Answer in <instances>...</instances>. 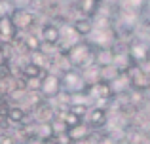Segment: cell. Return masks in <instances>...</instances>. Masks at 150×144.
Returning a JSON list of instances; mask_svg holds the SVG:
<instances>
[{
	"mask_svg": "<svg viewBox=\"0 0 150 144\" xmlns=\"http://www.w3.org/2000/svg\"><path fill=\"white\" fill-rule=\"evenodd\" d=\"M55 114H57L55 104L50 103V100H44V103H40L36 108H34V112L30 114V118H33V122H36V123H53L55 122Z\"/></svg>",
	"mask_w": 150,
	"mask_h": 144,
	"instance_id": "obj_10",
	"label": "cell"
},
{
	"mask_svg": "<svg viewBox=\"0 0 150 144\" xmlns=\"http://www.w3.org/2000/svg\"><path fill=\"white\" fill-rule=\"evenodd\" d=\"M0 144H15L11 131H0Z\"/></svg>",
	"mask_w": 150,
	"mask_h": 144,
	"instance_id": "obj_21",
	"label": "cell"
},
{
	"mask_svg": "<svg viewBox=\"0 0 150 144\" xmlns=\"http://www.w3.org/2000/svg\"><path fill=\"white\" fill-rule=\"evenodd\" d=\"M70 25H72V29L76 30V34L82 38V40H88V38L91 36V32H93V19L78 17V19H74Z\"/></svg>",
	"mask_w": 150,
	"mask_h": 144,
	"instance_id": "obj_14",
	"label": "cell"
},
{
	"mask_svg": "<svg viewBox=\"0 0 150 144\" xmlns=\"http://www.w3.org/2000/svg\"><path fill=\"white\" fill-rule=\"evenodd\" d=\"M67 135H69V138L72 140V144H82V142L89 140V138L95 135V131H93L91 127L84 122V123H80V125L69 129V131H67Z\"/></svg>",
	"mask_w": 150,
	"mask_h": 144,
	"instance_id": "obj_12",
	"label": "cell"
},
{
	"mask_svg": "<svg viewBox=\"0 0 150 144\" xmlns=\"http://www.w3.org/2000/svg\"><path fill=\"white\" fill-rule=\"evenodd\" d=\"M44 68L38 67V65L30 63V61H27L25 65H21V68H19V76L23 78V80H34V78H42L44 76Z\"/></svg>",
	"mask_w": 150,
	"mask_h": 144,
	"instance_id": "obj_15",
	"label": "cell"
},
{
	"mask_svg": "<svg viewBox=\"0 0 150 144\" xmlns=\"http://www.w3.org/2000/svg\"><path fill=\"white\" fill-rule=\"evenodd\" d=\"M95 65H97V67H106V65H114V48L95 49Z\"/></svg>",
	"mask_w": 150,
	"mask_h": 144,
	"instance_id": "obj_17",
	"label": "cell"
},
{
	"mask_svg": "<svg viewBox=\"0 0 150 144\" xmlns=\"http://www.w3.org/2000/svg\"><path fill=\"white\" fill-rule=\"evenodd\" d=\"M11 2V6H13V10H29V6H30V2L33 0H10Z\"/></svg>",
	"mask_w": 150,
	"mask_h": 144,
	"instance_id": "obj_22",
	"label": "cell"
},
{
	"mask_svg": "<svg viewBox=\"0 0 150 144\" xmlns=\"http://www.w3.org/2000/svg\"><path fill=\"white\" fill-rule=\"evenodd\" d=\"M124 70L122 68H118L116 65H106V67H99V80L101 81H114L116 78H120Z\"/></svg>",
	"mask_w": 150,
	"mask_h": 144,
	"instance_id": "obj_16",
	"label": "cell"
},
{
	"mask_svg": "<svg viewBox=\"0 0 150 144\" xmlns=\"http://www.w3.org/2000/svg\"><path fill=\"white\" fill-rule=\"evenodd\" d=\"M15 144H29V142H23V140H17Z\"/></svg>",
	"mask_w": 150,
	"mask_h": 144,
	"instance_id": "obj_24",
	"label": "cell"
},
{
	"mask_svg": "<svg viewBox=\"0 0 150 144\" xmlns=\"http://www.w3.org/2000/svg\"><path fill=\"white\" fill-rule=\"evenodd\" d=\"M15 76V68L11 63H2L0 65V81H8Z\"/></svg>",
	"mask_w": 150,
	"mask_h": 144,
	"instance_id": "obj_18",
	"label": "cell"
},
{
	"mask_svg": "<svg viewBox=\"0 0 150 144\" xmlns=\"http://www.w3.org/2000/svg\"><path fill=\"white\" fill-rule=\"evenodd\" d=\"M63 93V80H61V74L57 72H44L42 76V87H40V95L44 100H50L53 103L59 95Z\"/></svg>",
	"mask_w": 150,
	"mask_h": 144,
	"instance_id": "obj_2",
	"label": "cell"
},
{
	"mask_svg": "<svg viewBox=\"0 0 150 144\" xmlns=\"http://www.w3.org/2000/svg\"><path fill=\"white\" fill-rule=\"evenodd\" d=\"M127 51H129V55H131L133 63L141 65V63H144V61L150 59V42L146 40V38L135 36V38L129 40Z\"/></svg>",
	"mask_w": 150,
	"mask_h": 144,
	"instance_id": "obj_8",
	"label": "cell"
},
{
	"mask_svg": "<svg viewBox=\"0 0 150 144\" xmlns=\"http://www.w3.org/2000/svg\"><path fill=\"white\" fill-rule=\"evenodd\" d=\"M88 42L95 49L114 48V44L118 42L116 29H114V27H108V29H93V32H91V36L88 38Z\"/></svg>",
	"mask_w": 150,
	"mask_h": 144,
	"instance_id": "obj_5",
	"label": "cell"
},
{
	"mask_svg": "<svg viewBox=\"0 0 150 144\" xmlns=\"http://www.w3.org/2000/svg\"><path fill=\"white\" fill-rule=\"evenodd\" d=\"M13 13V6L10 0H0V19L2 17H10Z\"/></svg>",
	"mask_w": 150,
	"mask_h": 144,
	"instance_id": "obj_20",
	"label": "cell"
},
{
	"mask_svg": "<svg viewBox=\"0 0 150 144\" xmlns=\"http://www.w3.org/2000/svg\"><path fill=\"white\" fill-rule=\"evenodd\" d=\"M108 118H110L108 108L91 106L84 122L88 123V125L91 127V129L95 131V133H103V131H106V127H108Z\"/></svg>",
	"mask_w": 150,
	"mask_h": 144,
	"instance_id": "obj_6",
	"label": "cell"
},
{
	"mask_svg": "<svg viewBox=\"0 0 150 144\" xmlns=\"http://www.w3.org/2000/svg\"><path fill=\"white\" fill-rule=\"evenodd\" d=\"M19 36V30L15 29L11 17H2L0 19V42H8V44H13Z\"/></svg>",
	"mask_w": 150,
	"mask_h": 144,
	"instance_id": "obj_13",
	"label": "cell"
},
{
	"mask_svg": "<svg viewBox=\"0 0 150 144\" xmlns=\"http://www.w3.org/2000/svg\"><path fill=\"white\" fill-rule=\"evenodd\" d=\"M63 55H65L69 67L74 68V70H86L88 67L95 65V48L88 40H80L70 49H67Z\"/></svg>",
	"mask_w": 150,
	"mask_h": 144,
	"instance_id": "obj_1",
	"label": "cell"
},
{
	"mask_svg": "<svg viewBox=\"0 0 150 144\" xmlns=\"http://www.w3.org/2000/svg\"><path fill=\"white\" fill-rule=\"evenodd\" d=\"M11 106H13V104L8 100V97L0 95V119H6V118H8V114H10Z\"/></svg>",
	"mask_w": 150,
	"mask_h": 144,
	"instance_id": "obj_19",
	"label": "cell"
},
{
	"mask_svg": "<svg viewBox=\"0 0 150 144\" xmlns=\"http://www.w3.org/2000/svg\"><path fill=\"white\" fill-rule=\"evenodd\" d=\"M129 78V84H131V89L135 91H143V93H150V74L146 70H143V67L137 63H133L131 67L125 70Z\"/></svg>",
	"mask_w": 150,
	"mask_h": 144,
	"instance_id": "obj_4",
	"label": "cell"
},
{
	"mask_svg": "<svg viewBox=\"0 0 150 144\" xmlns=\"http://www.w3.org/2000/svg\"><path fill=\"white\" fill-rule=\"evenodd\" d=\"M72 6L80 17H88V19H93L101 11V4L97 0H74Z\"/></svg>",
	"mask_w": 150,
	"mask_h": 144,
	"instance_id": "obj_11",
	"label": "cell"
},
{
	"mask_svg": "<svg viewBox=\"0 0 150 144\" xmlns=\"http://www.w3.org/2000/svg\"><path fill=\"white\" fill-rule=\"evenodd\" d=\"M97 2H99L101 6H103V4H106V0H97Z\"/></svg>",
	"mask_w": 150,
	"mask_h": 144,
	"instance_id": "obj_23",
	"label": "cell"
},
{
	"mask_svg": "<svg viewBox=\"0 0 150 144\" xmlns=\"http://www.w3.org/2000/svg\"><path fill=\"white\" fill-rule=\"evenodd\" d=\"M63 80V91L69 93V95H76V93H84L88 91V81H86L84 74L80 70H74V68H69L67 72L61 74Z\"/></svg>",
	"mask_w": 150,
	"mask_h": 144,
	"instance_id": "obj_3",
	"label": "cell"
},
{
	"mask_svg": "<svg viewBox=\"0 0 150 144\" xmlns=\"http://www.w3.org/2000/svg\"><path fill=\"white\" fill-rule=\"evenodd\" d=\"M38 34H40L44 46L57 49L59 42H61V25H57L55 21H44L40 25V32Z\"/></svg>",
	"mask_w": 150,
	"mask_h": 144,
	"instance_id": "obj_9",
	"label": "cell"
},
{
	"mask_svg": "<svg viewBox=\"0 0 150 144\" xmlns=\"http://www.w3.org/2000/svg\"><path fill=\"white\" fill-rule=\"evenodd\" d=\"M10 17L19 32H33V29L38 23V15L33 13L30 10H27V8L25 10H13V13Z\"/></svg>",
	"mask_w": 150,
	"mask_h": 144,
	"instance_id": "obj_7",
	"label": "cell"
}]
</instances>
